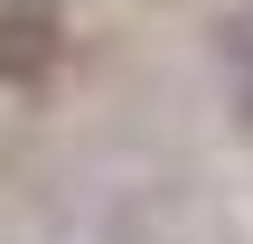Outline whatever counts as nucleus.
<instances>
[{
    "instance_id": "f257e3e1",
    "label": "nucleus",
    "mask_w": 253,
    "mask_h": 244,
    "mask_svg": "<svg viewBox=\"0 0 253 244\" xmlns=\"http://www.w3.org/2000/svg\"><path fill=\"white\" fill-rule=\"evenodd\" d=\"M94 244H225V226L197 216L188 197H169V188H122V197L103 207Z\"/></svg>"
},
{
    "instance_id": "f03ea898",
    "label": "nucleus",
    "mask_w": 253,
    "mask_h": 244,
    "mask_svg": "<svg viewBox=\"0 0 253 244\" xmlns=\"http://www.w3.org/2000/svg\"><path fill=\"white\" fill-rule=\"evenodd\" d=\"M56 28H66L56 0H0V85L47 75L56 66Z\"/></svg>"
},
{
    "instance_id": "7ed1b4c3",
    "label": "nucleus",
    "mask_w": 253,
    "mask_h": 244,
    "mask_svg": "<svg viewBox=\"0 0 253 244\" xmlns=\"http://www.w3.org/2000/svg\"><path fill=\"white\" fill-rule=\"evenodd\" d=\"M216 75H225V103H235V132L253 141V28L216 38Z\"/></svg>"
}]
</instances>
